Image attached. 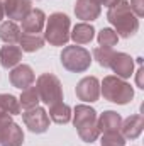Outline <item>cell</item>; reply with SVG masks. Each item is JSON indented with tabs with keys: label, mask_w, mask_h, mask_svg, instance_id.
<instances>
[{
	"label": "cell",
	"mask_w": 144,
	"mask_h": 146,
	"mask_svg": "<svg viewBox=\"0 0 144 146\" xmlns=\"http://www.w3.org/2000/svg\"><path fill=\"white\" fill-rule=\"evenodd\" d=\"M107 19L115 27V34L119 37H132L139 31V19L131 10L127 0H120L117 5L110 7Z\"/></svg>",
	"instance_id": "cell-1"
},
{
	"label": "cell",
	"mask_w": 144,
	"mask_h": 146,
	"mask_svg": "<svg viewBox=\"0 0 144 146\" xmlns=\"http://www.w3.org/2000/svg\"><path fill=\"white\" fill-rule=\"evenodd\" d=\"M97 110L90 106L80 104L75 107L73 114V124L78 131V136L85 141V143H93L97 141V138L100 136L98 131V124H97Z\"/></svg>",
	"instance_id": "cell-2"
},
{
	"label": "cell",
	"mask_w": 144,
	"mask_h": 146,
	"mask_svg": "<svg viewBox=\"0 0 144 146\" xmlns=\"http://www.w3.org/2000/svg\"><path fill=\"white\" fill-rule=\"evenodd\" d=\"M100 90L105 100L119 104V106H126L134 99V88L131 87V83H127L126 80L115 75H108L104 78Z\"/></svg>",
	"instance_id": "cell-3"
},
{
	"label": "cell",
	"mask_w": 144,
	"mask_h": 146,
	"mask_svg": "<svg viewBox=\"0 0 144 146\" xmlns=\"http://www.w3.org/2000/svg\"><path fill=\"white\" fill-rule=\"evenodd\" d=\"M70 17L63 12H54L49 15L46 24L44 41H48L51 46H65L70 41Z\"/></svg>",
	"instance_id": "cell-4"
},
{
	"label": "cell",
	"mask_w": 144,
	"mask_h": 146,
	"mask_svg": "<svg viewBox=\"0 0 144 146\" xmlns=\"http://www.w3.org/2000/svg\"><path fill=\"white\" fill-rule=\"evenodd\" d=\"M59 58H61L63 68H66L68 72H73V73L87 72L90 68V65H92L90 51H87L85 48H81L78 44L63 48V53H61Z\"/></svg>",
	"instance_id": "cell-5"
},
{
	"label": "cell",
	"mask_w": 144,
	"mask_h": 146,
	"mask_svg": "<svg viewBox=\"0 0 144 146\" xmlns=\"http://www.w3.org/2000/svg\"><path fill=\"white\" fill-rule=\"evenodd\" d=\"M36 88L39 94L41 102L53 106L58 102H63V87L56 75L53 73H42L36 82Z\"/></svg>",
	"instance_id": "cell-6"
},
{
	"label": "cell",
	"mask_w": 144,
	"mask_h": 146,
	"mask_svg": "<svg viewBox=\"0 0 144 146\" xmlns=\"http://www.w3.org/2000/svg\"><path fill=\"white\" fill-rule=\"evenodd\" d=\"M22 119H24V124L26 127L31 131V133H46L48 127H49V115L48 112L42 109V107H34V109H29L22 114Z\"/></svg>",
	"instance_id": "cell-7"
},
{
	"label": "cell",
	"mask_w": 144,
	"mask_h": 146,
	"mask_svg": "<svg viewBox=\"0 0 144 146\" xmlns=\"http://www.w3.org/2000/svg\"><path fill=\"white\" fill-rule=\"evenodd\" d=\"M75 94L83 102H97L100 97V82L97 76H85L76 83Z\"/></svg>",
	"instance_id": "cell-8"
},
{
	"label": "cell",
	"mask_w": 144,
	"mask_h": 146,
	"mask_svg": "<svg viewBox=\"0 0 144 146\" xmlns=\"http://www.w3.org/2000/svg\"><path fill=\"white\" fill-rule=\"evenodd\" d=\"M3 7V15H7L10 21H22L31 10L32 2L31 0H0Z\"/></svg>",
	"instance_id": "cell-9"
},
{
	"label": "cell",
	"mask_w": 144,
	"mask_h": 146,
	"mask_svg": "<svg viewBox=\"0 0 144 146\" xmlns=\"http://www.w3.org/2000/svg\"><path fill=\"white\" fill-rule=\"evenodd\" d=\"M34 80H36V75L29 65H17L9 73V82L12 83V87L20 88V90L31 87L34 83Z\"/></svg>",
	"instance_id": "cell-10"
},
{
	"label": "cell",
	"mask_w": 144,
	"mask_h": 146,
	"mask_svg": "<svg viewBox=\"0 0 144 146\" xmlns=\"http://www.w3.org/2000/svg\"><path fill=\"white\" fill-rule=\"evenodd\" d=\"M108 68L115 73V76L126 80L134 75V60L126 53H114Z\"/></svg>",
	"instance_id": "cell-11"
},
{
	"label": "cell",
	"mask_w": 144,
	"mask_h": 146,
	"mask_svg": "<svg viewBox=\"0 0 144 146\" xmlns=\"http://www.w3.org/2000/svg\"><path fill=\"white\" fill-rule=\"evenodd\" d=\"M46 24V14L41 9H32L22 19V33L27 34H39Z\"/></svg>",
	"instance_id": "cell-12"
},
{
	"label": "cell",
	"mask_w": 144,
	"mask_h": 146,
	"mask_svg": "<svg viewBox=\"0 0 144 146\" xmlns=\"http://www.w3.org/2000/svg\"><path fill=\"white\" fill-rule=\"evenodd\" d=\"M144 127V119L141 114H134V115H129L126 121H122L120 124V134L126 138V139H136L141 136Z\"/></svg>",
	"instance_id": "cell-13"
},
{
	"label": "cell",
	"mask_w": 144,
	"mask_h": 146,
	"mask_svg": "<svg viewBox=\"0 0 144 146\" xmlns=\"http://www.w3.org/2000/svg\"><path fill=\"white\" fill-rule=\"evenodd\" d=\"M75 14L81 21H95L100 15V3L97 0H76Z\"/></svg>",
	"instance_id": "cell-14"
},
{
	"label": "cell",
	"mask_w": 144,
	"mask_h": 146,
	"mask_svg": "<svg viewBox=\"0 0 144 146\" xmlns=\"http://www.w3.org/2000/svg\"><path fill=\"white\" fill-rule=\"evenodd\" d=\"M22 143H24V131L19 124L12 121L0 134V146H22Z\"/></svg>",
	"instance_id": "cell-15"
},
{
	"label": "cell",
	"mask_w": 144,
	"mask_h": 146,
	"mask_svg": "<svg viewBox=\"0 0 144 146\" xmlns=\"http://www.w3.org/2000/svg\"><path fill=\"white\" fill-rule=\"evenodd\" d=\"M22 60V49L15 44H7L0 49V65L5 70H12L14 66H17Z\"/></svg>",
	"instance_id": "cell-16"
},
{
	"label": "cell",
	"mask_w": 144,
	"mask_h": 146,
	"mask_svg": "<svg viewBox=\"0 0 144 146\" xmlns=\"http://www.w3.org/2000/svg\"><path fill=\"white\" fill-rule=\"evenodd\" d=\"M97 124H98V131H100V133L120 131L122 117H120L115 110H105L104 114H100V115L97 117Z\"/></svg>",
	"instance_id": "cell-17"
},
{
	"label": "cell",
	"mask_w": 144,
	"mask_h": 146,
	"mask_svg": "<svg viewBox=\"0 0 144 146\" xmlns=\"http://www.w3.org/2000/svg\"><path fill=\"white\" fill-rule=\"evenodd\" d=\"M95 36V29L90 26V24H85V22H80L73 27V31L70 33V37L75 41V44H88Z\"/></svg>",
	"instance_id": "cell-18"
},
{
	"label": "cell",
	"mask_w": 144,
	"mask_h": 146,
	"mask_svg": "<svg viewBox=\"0 0 144 146\" xmlns=\"http://www.w3.org/2000/svg\"><path fill=\"white\" fill-rule=\"evenodd\" d=\"M44 46V36L41 34H27V33H22L19 37V48L26 53H34L39 51L41 48Z\"/></svg>",
	"instance_id": "cell-19"
},
{
	"label": "cell",
	"mask_w": 144,
	"mask_h": 146,
	"mask_svg": "<svg viewBox=\"0 0 144 146\" xmlns=\"http://www.w3.org/2000/svg\"><path fill=\"white\" fill-rule=\"evenodd\" d=\"M49 119L56 124H66L71 121V107L63 104V102H58V104H53L49 106Z\"/></svg>",
	"instance_id": "cell-20"
},
{
	"label": "cell",
	"mask_w": 144,
	"mask_h": 146,
	"mask_svg": "<svg viewBox=\"0 0 144 146\" xmlns=\"http://www.w3.org/2000/svg\"><path fill=\"white\" fill-rule=\"evenodd\" d=\"M20 37V27L14 21H5L0 24V39L7 44H15L19 42Z\"/></svg>",
	"instance_id": "cell-21"
},
{
	"label": "cell",
	"mask_w": 144,
	"mask_h": 146,
	"mask_svg": "<svg viewBox=\"0 0 144 146\" xmlns=\"http://www.w3.org/2000/svg\"><path fill=\"white\" fill-rule=\"evenodd\" d=\"M20 112L19 99H15L10 94H0V115H15Z\"/></svg>",
	"instance_id": "cell-22"
},
{
	"label": "cell",
	"mask_w": 144,
	"mask_h": 146,
	"mask_svg": "<svg viewBox=\"0 0 144 146\" xmlns=\"http://www.w3.org/2000/svg\"><path fill=\"white\" fill-rule=\"evenodd\" d=\"M39 102H41V99H39V94H37L36 87L31 85V87H27V88L22 90V95H20V99H19V104H20L26 110L37 107Z\"/></svg>",
	"instance_id": "cell-23"
},
{
	"label": "cell",
	"mask_w": 144,
	"mask_h": 146,
	"mask_svg": "<svg viewBox=\"0 0 144 146\" xmlns=\"http://www.w3.org/2000/svg\"><path fill=\"white\" fill-rule=\"evenodd\" d=\"M98 44L102 46V48H114L117 42H119V36L115 34V31L114 29H110V27H104L100 33H98Z\"/></svg>",
	"instance_id": "cell-24"
},
{
	"label": "cell",
	"mask_w": 144,
	"mask_h": 146,
	"mask_svg": "<svg viewBox=\"0 0 144 146\" xmlns=\"http://www.w3.org/2000/svg\"><path fill=\"white\" fill-rule=\"evenodd\" d=\"M114 53H115V51H114L112 48H102V46H98V48H95V49H93V58L97 60V63H98L100 66L108 68V66H110V61H112Z\"/></svg>",
	"instance_id": "cell-25"
},
{
	"label": "cell",
	"mask_w": 144,
	"mask_h": 146,
	"mask_svg": "<svg viewBox=\"0 0 144 146\" xmlns=\"http://www.w3.org/2000/svg\"><path fill=\"white\" fill-rule=\"evenodd\" d=\"M102 146H126V138L120 134V131H110L102 133Z\"/></svg>",
	"instance_id": "cell-26"
},
{
	"label": "cell",
	"mask_w": 144,
	"mask_h": 146,
	"mask_svg": "<svg viewBox=\"0 0 144 146\" xmlns=\"http://www.w3.org/2000/svg\"><path fill=\"white\" fill-rule=\"evenodd\" d=\"M129 7L137 19L144 15V0H129Z\"/></svg>",
	"instance_id": "cell-27"
},
{
	"label": "cell",
	"mask_w": 144,
	"mask_h": 146,
	"mask_svg": "<svg viewBox=\"0 0 144 146\" xmlns=\"http://www.w3.org/2000/svg\"><path fill=\"white\" fill-rule=\"evenodd\" d=\"M10 122H12V115H7V114L0 115V134L3 133V129H5Z\"/></svg>",
	"instance_id": "cell-28"
},
{
	"label": "cell",
	"mask_w": 144,
	"mask_h": 146,
	"mask_svg": "<svg viewBox=\"0 0 144 146\" xmlns=\"http://www.w3.org/2000/svg\"><path fill=\"white\" fill-rule=\"evenodd\" d=\"M97 2H98L100 5H105V7H108V9H110V7L117 5V3H119L120 0H97Z\"/></svg>",
	"instance_id": "cell-29"
},
{
	"label": "cell",
	"mask_w": 144,
	"mask_h": 146,
	"mask_svg": "<svg viewBox=\"0 0 144 146\" xmlns=\"http://www.w3.org/2000/svg\"><path fill=\"white\" fill-rule=\"evenodd\" d=\"M143 66H139V70H137V76H136V80H137V87L139 88H144V85H143Z\"/></svg>",
	"instance_id": "cell-30"
},
{
	"label": "cell",
	"mask_w": 144,
	"mask_h": 146,
	"mask_svg": "<svg viewBox=\"0 0 144 146\" xmlns=\"http://www.w3.org/2000/svg\"><path fill=\"white\" fill-rule=\"evenodd\" d=\"M2 19H3V7H2V3H0V22H2Z\"/></svg>",
	"instance_id": "cell-31"
}]
</instances>
